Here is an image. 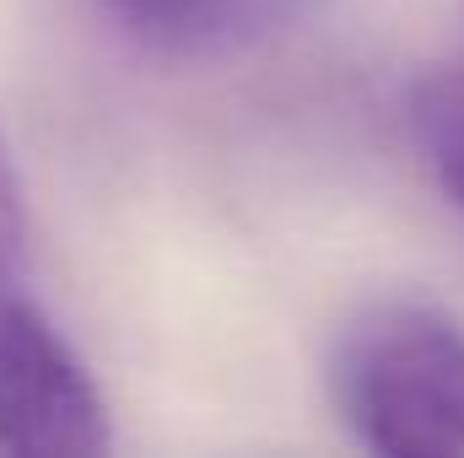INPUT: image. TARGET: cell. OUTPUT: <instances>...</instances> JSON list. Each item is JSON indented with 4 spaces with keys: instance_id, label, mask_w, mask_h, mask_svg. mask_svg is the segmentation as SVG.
<instances>
[{
    "instance_id": "6da1fadb",
    "label": "cell",
    "mask_w": 464,
    "mask_h": 458,
    "mask_svg": "<svg viewBox=\"0 0 464 458\" xmlns=\"http://www.w3.org/2000/svg\"><path fill=\"white\" fill-rule=\"evenodd\" d=\"M335 410L389 458L464 453V329L427 302H367L330 356Z\"/></svg>"
},
{
    "instance_id": "7a4b0ae2",
    "label": "cell",
    "mask_w": 464,
    "mask_h": 458,
    "mask_svg": "<svg viewBox=\"0 0 464 458\" xmlns=\"http://www.w3.org/2000/svg\"><path fill=\"white\" fill-rule=\"evenodd\" d=\"M411 135L438 178V189L464 211V60L432 65L411 92Z\"/></svg>"
},
{
    "instance_id": "3957f363",
    "label": "cell",
    "mask_w": 464,
    "mask_h": 458,
    "mask_svg": "<svg viewBox=\"0 0 464 458\" xmlns=\"http://www.w3.org/2000/svg\"><path fill=\"white\" fill-rule=\"evenodd\" d=\"M44 302L33 297V264H27V211L22 184L11 173L5 140H0V345L16 340L22 329L44 324Z\"/></svg>"
},
{
    "instance_id": "277c9868",
    "label": "cell",
    "mask_w": 464,
    "mask_h": 458,
    "mask_svg": "<svg viewBox=\"0 0 464 458\" xmlns=\"http://www.w3.org/2000/svg\"><path fill=\"white\" fill-rule=\"evenodd\" d=\"M130 22H146V27H168V22H189L206 0H114Z\"/></svg>"
}]
</instances>
